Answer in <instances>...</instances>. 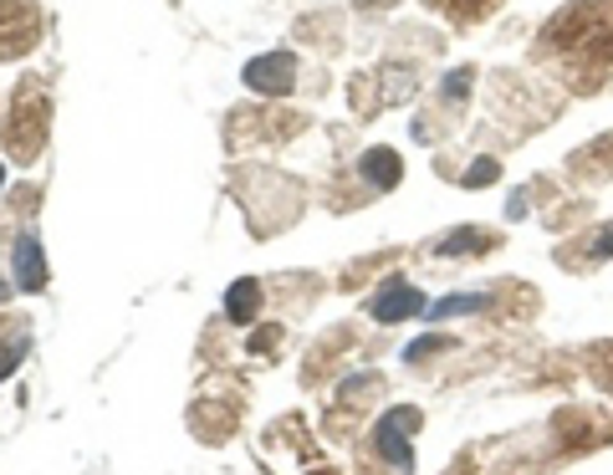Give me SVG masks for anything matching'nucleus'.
Here are the masks:
<instances>
[{
    "mask_svg": "<svg viewBox=\"0 0 613 475\" xmlns=\"http://www.w3.org/2000/svg\"><path fill=\"white\" fill-rule=\"evenodd\" d=\"M491 179H496V163L480 159V169H476V174H465V184H491Z\"/></svg>",
    "mask_w": 613,
    "mask_h": 475,
    "instance_id": "obj_10",
    "label": "nucleus"
},
{
    "mask_svg": "<svg viewBox=\"0 0 613 475\" xmlns=\"http://www.w3.org/2000/svg\"><path fill=\"white\" fill-rule=\"evenodd\" d=\"M5 297H11V286H0V302H5Z\"/></svg>",
    "mask_w": 613,
    "mask_h": 475,
    "instance_id": "obj_13",
    "label": "nucleus"
},
{
    "mask_svg": "<svg viewBox=\"0 0 613 475\" xmlns=\"http://www.w3.org/2000/svg\"><path fill=\"white\" fill-rule=\"evenodd\" d=\"M486 307V297H445V302H434L430 307V323H445V317H455V313H480Z\"/></svg>",
    "mask_w": 613,
    "mask_h": 475,
    "instance_id": "obj_7",
    "label": "nucleus"
},
{
    "mask_svg": "<svg viewBox=\"0 0 613 475\" xmlns=\"http://www.w3.org/2000/svg\"><path fill=\"white\" fill-rule=\"evenodd\" d=\"M292 82H297V57L292 52H271V57L246 61V88L251 92L282 98V92H292Z\"/></svg>",
    "mask_w": 613,
    "mask_h": 475,
    "instance_id": "obj_1",
    "label": "nucleus"
},
{
    "mask_svg": "<svg viewBox=\"0 0 613 475\" xmlns=\"http://www.w3.org/2000/svg\"><path fill=\"white\" fill-rule=\"evenodd\" d=\"M465 88H470V72H450V82H445V98H461Z\"/></svg>",
    "mask_w": 613,
    "mask_h": 475,
    "instance_id": "obj_11",
    "label": "nucleus"
},
{
    "mask_svg": "<svg viewBox=\"0 0 613 475\" xmlns=\"http://www.w3.org/2000/svg\"><path fill=\"white\" fill-rule=\"evenodd\" d=\"M15 286L21 292H42L46 286V256H42V240L36 236L15 240Z\"/></svg>",
    "mask_w": 613,
    "mask_h": 475,
    "instance_id": "obj_4",
    "label": "nucleus"
},
{
    "mask_svg": "<svg viewBox=\"0 0 613 475\" xmlns=\"http://www.w3.org/2000/svg\"><path fill=\"white\" fill-rule=\"evenodd\" d=\"M256 297H261V286H256L251 276H246V282H236L230 292H225V317L246 327V323H251V313H256Z\"/></svg>",
    "mask_w": 613,
    "mask_h": 475,
    "instance_id": "obj_6",
    "label": "nucleus"
},
{
    "mask_svg": "<svg viewBox=\"0 0 613 475\" xmlns=\"http://www.w3.org/2000/svg\"><path fill=\"white\" fill-rule=\"evenodd\" d=\"M593 246H599V256H613V225H609V230H603L599 240H593Z\"/></svg>",
    "mask_w": 613,
    "mask_h": 475,
    "instance_id": "obj_12",
    "label": "nucleus"
},
{
    "mask_svg": "<svg viewBox=\"0 0 613 475\" xmlns=\"http://www.w3.org/2000/svg\"><path fill=\"white\" fill-rule=\"evenodd\" d=\"M368 313H374L378 323H405V317L424 313V292H419V286H409V282H389L374 302H368Z\"/></svg>",
    "mask_w": 613,
    "mask_h": 475,
    "instance_id": "obj_3",
    "label": "nucleus"
},
{
    "mask_svg": "<svg viewBox=\"0 0 613 475\" xmlns=\"http://www.w3.org/2000/svg\"><path fill=\"white\" fill-rule=\"evenodd\" d=\"M0 184H5V163H0Z\"/></svg>",
    "mask_w": 613,
    "mask_h": 475,
    "instance_id": "obj_14",
    "label": "nucleus"
},
{
    "mask_svg": "<svg viewBox=\"0 0 613 475\" xmlns=\"http://www.w3.org/2000/svg\"><path fill=\"white\" fill-rule=\"evenodd\" d=\"M21 353H26V338H15V342H5V348H0V378L21 363Z\"/></svg>",
    "mask_w": 613,
    "mask_h": 475,
    "instance_id": "obj_9",
    "label": "nucleus"
},
{
    "mask_svg": "<svg viewBox=\"0 0 613 475\" xmlns=\"http://www.w3.org/2000/svg\"><path fill=\"white\" fill-rule=\"evenodd\" d=\"M359 169H363V179H368L374 190H394V184H399V174H405V169H399V154H394V149H368Z\"/></svg>",
    "mask_w": 613,
    "mask_h": 475,
    "instance_id": "obj_5",
    "label": "nucleus"
},
{
    "mask_svg": "<svg viewBox=\"0 0 613 475\" xmlns=\"http://www.w3.org/2000/svg\"><path fill=\"white\" fill-rule=\"evenodd\" d=\"M480 246H486V236H480V230H461V236H450L440 251H445V256H461V251H480Z\"/></svg>",
    "mask_w": 613,
    "mask_h": 475,
    "instance_id": "obj_8",
    "label": "nucleus"
},
{
    "mask_svg": "<svg viewBox=\"0 0 613 475\" xmlns=\"http://www.w3.org/2000/svg\"><path fill=\"white\" fill-rule=\"evenodd\" d=\"M419 425L415 409H389L384 425H378V450H384V461H394V471H409L415 455H409V430Z\"/></svg>",
    "mask_w": 613,
    "mask_h": 475,
    "instance_id": "obj_2",
    "label": "nucleus"
}]
</instances>
